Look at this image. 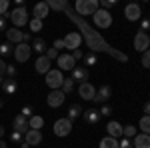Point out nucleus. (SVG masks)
Wrapping results in <instances>:
<instances>
[{
  "label": "nucleus",
  "mask_w": 150,
  "mask_h": 148,
  "mask_svg": "<svg viewBox=\"0 0 150 148\" xmlns=\"http://www.w3.org/2000/svg\"><path fill=\"white\" fill-rule=\"evenodd\" d=\"M62 12H64V14H66V16H68V18L76 24V26H78V32H80V36H82V42L90 48V52H94V54L104 52V54L112 56L114 60H118V62H128V56H126V54H124V52H120L118 48H114L112 44H108V42L102 38V34H100V32H96V28H94V26H90V24L86 22L84 18H80L76 12L70 8L68 2L64 4Z\"/></svg>",
  "instance_id": "obj_1"
},
{
  "label": "nucleus",
  "mask_w": 150,
  "mask_h": 148,
  "mask_svg": "<svg viewBox=\"0 0 150 148\" xmlns=\"http://www.w3.org/2000/svg\"><path fill=\"white\" fill-rule=\"evenodd\" d=\"M98 8H100L98 0H76V4H74L72 10L82 18V16H94L98 12Z\"/></svg>",
  "instance_id": "obj_2"
},
{
  "label": "nucleus",
  "mask_w": 150,
  "mask_h": 148,
  "mask_svg": "<svg viewBox=\"0 0 150 148\" xmlns=\"http://www.w3.org/2000/svg\"><path fill=\"white\" fill-rule=\"evenodd\" d=\"M6 16H8V20H12L14 28H22V26L28 24V10H26L24 6H16V8L12 12H8Z\"/></svg>",
  "instance_id": "obj_3"
},
{
  "label": "nucleus",
  "mask_w": 150,
  "mask_h": 148,
  "mask_svg": "<svg viewBox=\"0 0 150 148\" xmlns=\"http://www.w3.org/2000/svg\"><path fill=\"white\" fill-rule=\"evenodd\" d=\"M92 20H94V26L96 28H110L112 26V14L108 10H104V8H98V12L92 16Z\"/></svg>",
  "instance_id": "obj_4"
},
{
  "label": "nucleus",
  "mask_w": 150,
  "mask_h": 148,
  "mask_svg": "<svg viewBox=\"0 0 150 148\" xmlns=\"http://www.w3.org/2000/svg\"><path fill=\"white\" fill-rule=\"evenodd\" d=\"M32 54V44H26V42H20V44L14 46V52H12V56L16 58V62H26L28 58Z\"/></svg>",
  "instance_id": "obj_5"
},
{
  "label": "nucleus",
  "mask_w": 150,
  "mask_h": 148,
  "mask_svg": "<svg viewBox=\"0 0 150 148\" xmlns=\"http://www.w3.org/2000/svg\"><path fill=\"white\" fill-rule=\"evenodd\" d=\"M62 82H64V74L60 72V70H52L46 74V86L48 88H52V90H60L62 88Z\"/></svg>",
  "instance_id": "obj_6"
},
{
  "label": "nucleus",
  "mask_w": 150,
  "mask_h": 148,
  "mask_svg": "<svg viewBox=\"0 0 150 148\" xmlns=\"http://www.w3.org/2000/svg\"><path fill=\"white\" fill-rule=\"evenodd\" d=\"M72 126H74L72 120H68V118H58L56 122H54V134L60 136V138L68 136L70 132H72Z\"/></svg>",
  "instance_id": "obj_7"
},
{
  "label": "nucleus",
  "mask_w": 150,
  "mask_h": 148,
  "mask_svg": "<svg viewBox=\"0 0 150 148\" xmlns=\"http://www.w3.org/2000/svg\"><path fill=\"white\" fill-rule=\"evenodd\" d=\"M62 40H64V48H66V50H72V52H74V50H78L80 44H82L80 32H68Z\"/></svg>",
  "instance_id": "obj_8"
},
{
  "label": "nucleus",
  "mask_w": 150,
  "mask_h": 148,
  "mask_svg": "<svg viewBox=\"0 0 150 148\" xmlns=\"http://www.w3.org/2000/svg\"><path fill=\"white\" fill-rule=\"evenodd\" d=\"M148 48H150V36L146 34V32L138 30L136 36H134V50H138L140 54H142V52H146Z\"/></svg>",
  "instance_id": "obj_9"
},
{
  "label": "nucleus",
  "mask_w": 150,
  "mask_h": 148,
  "mask_svg": "<svg viewBox=\"0 0 150 148\" xmlns=\"http://www.w3.org/2000/svg\"><path fill=\"white\" fill-rule=\"evenodd\" d=\"M64 98H66V94L62 90H50L48 96H46V104L50 108H58V106L64 104Z\"/></svg>",
  "instance_id": "obj_10"
},
{
  "label": "nucleus",
  "mask_w": 150,
  "mask_h": 148,
  "mask_svg": "<svg viewBox=\"0 0 150 148\" xmlns=\"http://www.w3.org/2000/svg\"><path fill=\"white\" fill-rule=\"evenodd\" d=\"M124 16H126L128 22H136V20H140V16H142L140 4H136V2L126 4V6H124Z\"/></svg>",
  "instance_id": "obj_11"
},
{
  "label": "nucleus",
  "mask_w": 150,
  "mask_h": 148,
  "mask_svg": "<svg viewBox=\"0 0 150 148\" xmlns=\"http://www.w3.org/2000/svg\"><path fill=\"white\" fill-rule=\"evenodd\" d=\"M58 64V70L62 72V70H68V72H72V70L76 68V60L72 58V54H60L56 60Z\"/></svg>",
  "instance_id": "obj_12"
},
{
  "label": "nucleus",
  "mask_w": 150,
  "mask_h": 148,
  "mask_svg": "<svg viewBox=\"0 0 150 148\" xmlns=\"http://www.w3.org/2000/svg\"><path fill=\"white\" fill-rule=\"evenodd\" d=\"M78 96H80L82 100H94L96 88H94L90 82H80V86H78Z\"/></svg>",
  "instance_id": "obj_13"
},
{
  "label": "nucleus",
  "mask_w": 150,
  "mask_h": 148,
  "mask_svg": "<svg viewBox=\"0 0 150 148\" xmlns=\"http://www.w3.org/2000/svg\"><path fill=\"white\" fill-rule=\"evenodd\" d=\"M110 96H112V88L108 86V84H102L98 90H96V96H94V102L98 104H108L110 100Z\"/></svg>",
  "instance_id": "obj_14"
},
{
  "label": "nucleus",
  "mask_w": 150,
  "mask_h": 148,
  "mask_svg": "<svg viewBox=\"0 0 150 148\" xmlns=\"http://www.w3.org/2000/svg\"><path fill=\"white\" fill-rule=\"evenodd\" d=\"M12 126H14V130L20 132V134H26V132L30 130V126H28V118H24L22 114H16V116H14Z\"/></svg>",
  "instance_id": "obj_15"
},
{
  "label": "nucleus",
  "mask_w": 150,
  "mask_h": 148,
  "mask_svg": "<svg viewBox=\"0 0 150 148\" xmlns=\"http://www.w3.org/2000/svg\"><path fill=\"white\" fill-rule=\"evenodd\" d=\"M6 38H8V42H10V44H20V42H22V38H24V32L22 30H20V28H14V26H12V28H6Z\"/></svg>",
  "instance_id": "obj_16"
},
{
  "label": "nucleus",
  "mask_w": 150,
  "mask_h": 148,
  "mask_svg": "<svg viewBox=\"0 0 150 148\" xmlns=\"http://www.w3.org/2000/svg\"><path fill=\"white\" fill-rule=\"evenodd\" d=\"M122 128L124 126L120 124V122H116V120H110L108 124H106V132H108V136L110 138H122Z\"/></svg>",
  "instance_id": "obj_17"
},
{
  "label": "nucleus",
  "mask_w": 150,
  "mask_h": 148,
  "mask_svg": "<svg viewBox=\"0 0 150 148\" xmlns=\"http://www.w3.org/2000/svg\"><path fill=\"white\" fill-rule=\"evenodd\" d=\"M50 64H52V62H50V60H48V58L42 54V56L36 58V62H34V70L38 72V74H48V72H50Z\"/></svg>",
  "instance_id": "obj_18"
},
{
  "label": "nucleus",
  "mask_w": 150,
  "mask_h": 148,
  "mask_svg": "<svg viewBox=\"0 0 150 148\" xmlns=\"http://www.w3.org/2000/svg\"><path fill=\"white\" fill-rule=\"evenodd\" d=\"M24 142H26L28 146H38V144L42 142V132H40V130H28V132L24 134Z\"/></svg>",
  "instance_id": "obj_19"
},
{
  "label": "nucleus",
  "mask_w": 150,
  "mask_h": 148,
  "mask_svg": "<svg viewBox=\"0 0 150 148\" xmlns=\"http://www.w3.org/2000/svg\"><path fill=\"white\" fill-rule=\"evenodd\" d=\"M82 118H84L86 124L92 126V124H98L102 116H100V112H98L96 108H90V110H84V112H82Z\"/></svg>",
  "instance_id": "obj_20"
},
{
  "label": "nucleus",
  "mask_w": 150,
  "mask_h": 148,
  "mask_svg": "<svg viewBox=\"0 0 150 148\" xmlns=\"http://www.w3.org/2000/svg\"><path fill=\"white\" fill-rule=\"evenodd\" d=\"M70 78L74 80V82H88V68L76 66V68L72 70V76H70Z\"/></svg>",
  "instance_id": "obj_21"
},
{
  "label": "nucleus",
  "mask_w": 150,
  "mask_h": 148,
  "mask_svg": "<svg viewBox=\"0 0 150 148\" xmlns=\"http://www.w3.org/2000/svg\"><path fill=\"white\" fill-rule=\"evenodd\" d=\"M132 144H134V148H150V136L138 132L136 136L132 138Z\"/></svg>",
  "instance_id": "obj_22"
},
{
  "label": "nucleus",
  "mask_w": 150,
  "mask_h": 148,
  "mask_svg": "<svg viewBox=\"0 0 150 148\" xmlns=\"http://www.w3.org/2000/svg\"><path fill=\"white\" fill-rule=\"evenodd\" d=\"M48 12H50V8H48L46 2H38V4H34V18L44 20V18L48 16Z\"/></svg>",
  "instance_id": "obj_23"
},
{
  "label": "nucleus",
  "mask_w": 150,
  "mask_h": 148,
  "mask_svg": "<svg viewBox=\"0 0 150 148\" xmlns=\"http://www.w3.org/2000/svg\"><path fill=\"white\" fill-rule=\"evenodd\" d=\"M0 90L4 92V94H8V96H12V94H16V90H18V84H16V80L4 78L2 86H0Z\"/></svg>",
  "instance_id": "obj_24"
},
{
  "label": "nucleus",
  "mask_w": 150,
  "mask_h": 148,
  "mask_svg": "<svg viewBox=\"0 0 150 148\" xmlns=\"http://www.w3.org/2000/svg\"><path fill=\"white\" fill-rule=\"evenodd\" d=\"M82 112H84V110L80 108V104H72V106L68 108V116H66V118L74 122V120H78V118H80V114H82Z\"/></svg>",
  "instance_id": "obj_25"
},
{
  "label": "nucleus",
  "mask_w": 150,
  "mask_h": 148,
  "mask_svg": "<svg viewBox=\"0 0 150 148\" xmlns=\"http://www.w3.org/2000/svg\"><path fill=\"white\" fill-rule=\"evenodd\" d=\"M28 126H30V130H40L42 126H44V118L42 116H30L28 118Z\"/></svg>",
  "instance_id": "obj_26"
},
{
  "label": "nucleus",
  "mask_w": 150,
  "mask_h": 148,
  "mask_svg": "<svg viewBox=\"0 0 150 148\" xmlns=\"http://www.w3.org/2000/svg\"><path fill=\"white\" fill-rule=\"evenodd\" d=\"M32 50L42 56V54L46 52V42H44V38H34V40H32Z\"/></svg>",
  "instance_id": "obj_27"
},
{
  "label": "nucleus",
  "mask_w": 150,
  "mask_h": 148,
  "mask_svg": "<svg viewBox=\"0 0 150 148\" xmlns=\"http://www.w3.org/2000/svg\"><path fill=\"white\" fill-rule=\"evenodd\" d=\"M12 52H14V44H10V42H2V44H0V58H2V60L12 56Z\"/></svg>",
  "instance_id": "obj_28"
},
{
  "label": "nucleus",
  "mask_w": 150,
  "mask_h": 148,
  "mask_svg": "<svg viewBox=\"0 0 150 148\" xmlns=\"http://www.w3.org/2000/svg\"><path fill=\"white\" fill-rule=\"evenodd\" d=\"M138 130L142 134H148L150 136V116H142L138 122Z\"/></svg>",
  "instance_id": "obj_29"
},
{
  "label": "nucleus",
  "mask_w": 150,
  "mask_h": 148,
  "mask_svg": "<svg viewBox=\"0 0 150 148\" xmlns=\"http://www.w3.org/2000/svg\"><path fill=\"white\" fill-rule=\"evenodd\" d=\"M98 148H118V140H116V138H110V136H104L102 140H100Z\"/></svg>",
  "instance_id": "obj_30"
},
{
  "label": "nucleus",
  "mask_w": 150,
  "mask_h": 148,
  "mask_svg": "<svg viewBox=\"0 0 150 148\" xmlns=\"http://www.w3.org/2000/svg\"><path fill=\"white\" fill-rule=\"evenodd\" d=\"M136 134H138V126L128 124V126H124V128H122V136H124V138H130V140H132Z\"/></svg>",
  "instance_id": "obj_31"
},
{
  "label": "nucleus",
  "mask_w": 150,
  "mask_h": 148,
  "mask_svg": "<svg viewBox=\"0 0 150 148\" xmlns=\"http://www.w3.org/2000/svg\"><path fill=\"white\" fill-rule=\"evenodd\" d=\"M82 60H84V64H86V66H96V64H98V54L88 52V54L82 58Z\"/></svg>",
  "instance_id": "obj_32"
},
{
  "label": "nucleus",
  "mask_w": 150,
  "mask_h": 148,
  "mask_svg": "<svg viewBox=\"0 0 150 148\" xmlns=\"http://www.w3.org/2000/svg\"><path fill=\"white\" fill-rule=\"evenodd\" d=\"M60 90L64 92V94H70V92L74 90V80L72 78H64V82H62V88Z\"/></svg>",
  "instance_id": "obj_33"
},
{
  "label": "nucleus",
  "mask_w": 150,
  "mask_h": 148,
  "mask_svg": "<svg viewBox=\"0 0 150 148\" xmlns=\"http://www.w3.org/2000/svg\"><path fill=\"white\" fill-rule=\"evenodd\" d=\"M28 26H30V32H40L42 30V20L32 18V20H28Z\"/></svg>",
  "instance_id": "obj_34"
},
{
  "label": "nucleus",
  "mask_w": 150,
  "mask_h": 148,
  "mask_svg": "<svg viewBox=\"0 0 150 148\" xmlns=\"http://www.w3.org/2000/svg\"><path fill=\"white\" fill-rule=\"evenodd\" d=\"M10 142H14V144H22V142H24V134L16 132V130H12V132H10Z\"/></svg>",
  "instance_id": "obj_35"
},
{
  "label": "nucleus",
  "mask_w": 150,
  "mask_h": 148,
  "mask_svg": "<svg viewBox=\"0 0 150 148\" xmlns=\"http://www.w3.org/2000/svg\"><path fill=\"white\" fill-rule=\"evenodd\" d=\"M6 78L16 80V66H14V64H8V66H6Z\"/></svg>",
  "instance_id": "obj_36"
},
{
  "label": "nucleus",
  "mask_w": 150,
  "mask_h": 148,
  "mask_svg": "<svg viewBox=\"0 0 150 148\" xmlns=\"http://www.w3.org/2000/svg\"><path fill=\"white\" fill-rule=\"evenodd\" d=\"M140 30L146 32V34L150 32V18H148V16H144V18L140 20Z\"/></svg>",
  "instance_id": "obj_37"
},
{
  "label": "nucleus",
  "mask_w": 150,
  "mask_h": 148,
  "mask_svg": "<svg viewBox=\"0 0 150 148\" xmlns=\"http://www.w3.org/2000/svg\"><path fill=\"white\" fill-rule=\"evenodd\" d=\"M140 64L144 66V68H150V48L146 52H142V60H140Z\"/></svg>",
  "instance_id": "obj_38"
},
{
  "label": "nucleus",
  "mask_w": 150,
  "mask_h": 148,
  "mask_svg": "<svg viewBox=\"0 0 150 148\" xmlns=\"http://www.w3.org/2000/svg\"><path fill=\"white\" fill-rule=\"evenodd\" d=\"M44 56H46L48 60L52 62V60H58V56H60V52H58V50H54V48H48V50H46V54H44Z\"/></svg>",
  "instance_id": "obj_39"
},
{
  "label": "nucleus",
  "mask_w": 150,
  "mask_h": 148,
  "mask_svg": "<svg viewBox=\"0 0 150 148\" xmlns=\"http://www.w3.org/2000/svg\"><path fill=\"white\" fill-rule=\"evenodd\" d=\"M98 112H100V116H104V118H108V116L112 114V106H110V104H102V108H100Z\"/></svg>",
  "instance_id": "obj_40"
},
{
  "label": "nucleus",
  "mask_w": 150,
  "mask_h": 148,
  "mask_svg": "<svg viewBox=\"0 0 150 148\" xmlns=\"http://www.w3.org/2000/svg\"><path fill=\"white\" fill-rule=\"evenodd\" d=\"M8 8H10V2L8 0H0V16L8 14Z\"/></svg>",
  "instance_id": "obj_41"
},
{
  "label": "nucleus",
  "mask_w": 150,
  "mask_h": 148,
  "mask_svg": "<svg viewBox=\"0 0 150 148\" xmlns=\"http://www.w3.org/2000/svg\"><path fill=\"white\" fill-rule=\"evenodd\" d=\"M118 148H134V144L130 138H122V140H118Z\"/></svg>",
  "instance_id": "obj_42"
},
{
  "label": "nucleus",
  "mask_w": 150,
  "mask_h": 148,
  "mask_svg": "<svg viewBox=\"0 0 150 148\" xmlns=\"http://www.w3.org/2000/svg\"><path fill=\"white\" fill-rule=\"evenodd\" d=\"M34 110H32V106H28V104H26V106H22V110H20V114H22L24 118H30V116H34Z\"/></svg>",
  "instance_id": "obj_43"
},
{
  "label": "nucleus",
  "mask_w": 150,
  "mask_h": 148,
  "mask_svg": "<svg viewBox=\"0 0 150 148\" xmlns=\"http://www.w3.org/2000/svg\"><path fill=\"white\" fill-rule=\"evenodd\" d=\"M52 48L58 50V52H60V50H64V40H62V38H56V40H54V44H52Z\"/></svg>",
  "instance_id": "obj_44"
},
{
  "label": "nucleus",
  "mask_w": 150,
  "mask_h": 148,
  "mask_svg": "<svg viewBox=\"0 0 150 148\" xmlns=\"http://www.w3.org/2000/svg\"><path fill=\"white\" fill-rule=\"evenodd\" d=\"M6 24H8V16H0V32H6Z\"/></svg>",
  "instance_id": "obj_45"
},
{
  "label": "nucleus",
  "mask_w": 150,
  "mask_h": 148,
  "mask_svg": "<svg viewBox=\"0 0 150 148\" xmlns=\"http://www.w3.org/2000/svg\"><path fill=\"white\" fill-rule=\"evenodd\" d=\"M114 4H116V0H102V2H100V6H102L104 10H108V8H112Z\"/></svg>",
  "instance_id": "obj_46"
},
{
  "label": "nucleus",
  "mask_w": 150,
  "mask_h": 148,
  "mask_svg": "<svg viewBox=\"0 0 150 148\" xmlns=\"http://www.w3.org/2000/svg\"><path fill=\"white\" fill-rule=\"evenodd\" d=\"M6 66H8V64L0 58V78H6Z\"/></svg>",
  "instance_id": "obj_47"
},
{
  "label": "nucleus",
  "mask_w": 150,
  "mask_h": 148,
  "mask_svg": "<svg viewBox=\"0 0 150 148\" xmlns=\"http://www.w3.org/2000/svg\"><path fill=\"white\" fill-rule=\"evenodd\" d=\"M72 58H74V60H76V62H78V60H82V58H84V54H82V50H80V48H78V50H74V52H72Z\"/></svg>",
  "instance_id": "obj_48"
},
{
  "label": "nucleus",
  "mask_w": 150,
  "mask_h": 148,
  "mask_svg": "<svg viewBox=\"0 0 150 148\" xmlns=\"http://www.w3.org/2000/svg\"><path fill=\"white\" fill-rule=\"evenodd\" d=\"M142 110H144V116H150V100H146V102H144Z\"/></svg>",
  "instance_id": "obj_49"
},
{
  "label": "nucleus",
  "mask_w": 150,
  "mask_h": 148,
  "mask_svg": "<svg viewBox=\"0 0 150 148\" xmlns=\"http://www.w3.org/2000/svg\"><path fill=\"white\" fill-rule=\"evenodd\" d=\"M4 134H6V128L0 124V140H2V136H4Z\"/></svg>",
  "instance_id": "obj_50"
},
{
  "label": "nucleus",
  "mask_w": 150,
  "mask_h": 148,
  "mask_svg": "<svg viewBox=\"0 0 150 148\" xmlns=\"http://www.w3.org/2000/svg\"><path fill=\"white\" fill-rule=\"evenodd\" d=\"M0 148H8V146H6V142H4V140H0Z\"/></svg>",
  "instance_id": "obj_51"
},
{
  "label": "nucleus",
  "mask_w": 150,
  "mask_h": 148,
  "mask_svg": "<svg viewBox=\"0 0 150 148\" xmlns=\"http://www.w3.org/2000/svg\"><path fill=\"white\" fill-rule=\"evenodd\" d=\"M0 108H4V100L2 98H0Z\"/></svg>",
  "instance_id": "obj_52"
},
{
  "label": "nucleus",
  "mask_w": 150,
  "mask_h": 148,
  "mask_svg": "<svg viewBox=\"0 0 150 148\" xmlns=\"http://www.w3.org/2000/svg\"><path fill=\"white\" fill-rule=\"evenodd\" d=\"M0 44H2V42H0Z\"/></svg>",
  "instance_id": "obj_53"
}]
</instances>
